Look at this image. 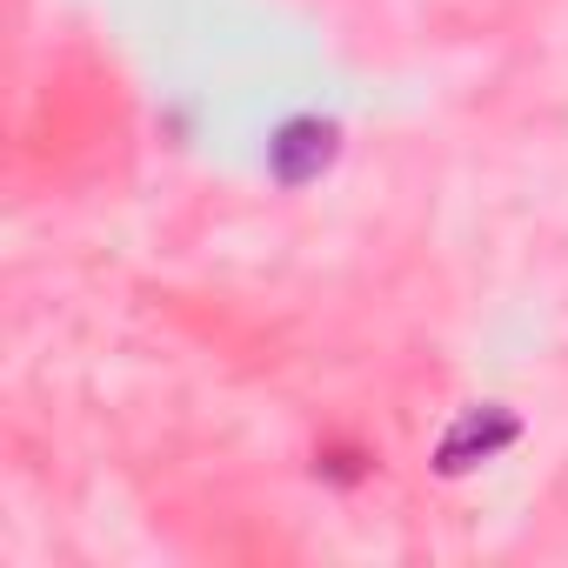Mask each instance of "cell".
<instances>
[{
  "mask_svg": "<svg viewBox=\"0 0 568 568\" xmlns=\"http://www.w3.org/2000/svg\"><path fill=\"white\" fill-rule=\"evenodd\" d=\"M335 154H342V128L322 121V114H295L267 141V181L274 187H308L335 168Z\"/></svg>",
  "mask_w": 568,
  "mask_h": 568,
  "instance_id": "1",
  "label": "cell"
},
{
  "mask_svg": "<svg viewBox=\"0 0 568 568\" xmlns=\"http://www.w3.org/2000/svg\"><path fill=\"white\" fill-rule=\"evenodd\" d=\"M515 435H521L515 408H501V402H481V408H468V415H462V422L442 435V448H435V468H442V475H468L475 462L501 455Z\"/></svg>",
  "mask_w": 568,
  "mask_h": 568,
  "instance_id": "2",
  "label": "cell"
}]
</instances>
